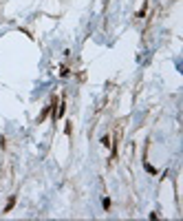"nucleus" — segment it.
<instances>
[{"label":"nucleus","instance_id":"f257e3e1","mask_svg":"<svg viewBox=\"0 0 183 221\" xmlns=\"http://www.w3.org/2000/svg\"><path fill=\"white\" fill-rule=\"evenodd\" d=\"M13 204H16V197H11V199H9V204H7V208H5V212H9V210L13 208Z\"/></svg>","mask_w":183,"mask_h":221}]
</instances>
